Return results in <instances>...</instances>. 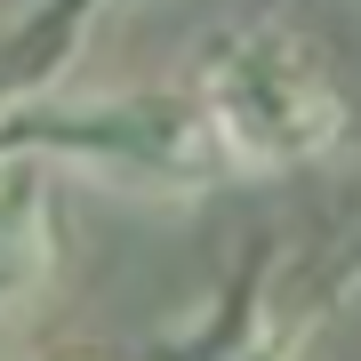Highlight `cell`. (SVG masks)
<instances>
[{"label":"cell","instance_id":"obj_1","mask_svg":"<svg viewBox=\"0 0 361 361\" xmlns=\"http://www.w3.org/2000/svg\"><path fill=\"white\" fill-rule=\"evenodd\" d=\"M8 145L49 161H80L104 185H201V177H233L209 104L193 97H97V104H32L25 121H8Z\"/></svg>","mask_w":361,"mask_h":361},{"label":"cell","instance_id":"obj_3","mask_svg":"<svg viewBox=\"0 0 361 361\" xmlns=\"http://www.w3.org/2000/svg\"><path fill=\"white\" fill-rule=\"evenodd\" d=\"M49 273V177L40 153L8 145L0 153V313L25 305Z\"/></svg>","mask_w":361,"mask_h":361},{"label":"cell","instance_id":"obj_2","mask_svg":"<svg viewBox=\"0 0 361 361\" xmlns=\"http://www.w3.org/2000/svg\"><path fill=\"white\" fill-rule=\"evenodd\" d=\"M201 104H209V129H217L233 177L241 169H297L345 129V104L322 80V65L297 40H273V32L225 49L201 73Z\"/></svg>","mask_w":361,"mask_h":361}]
</instances>
